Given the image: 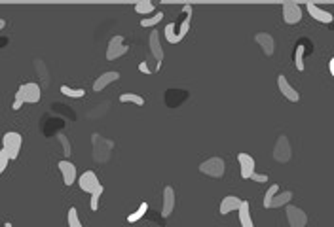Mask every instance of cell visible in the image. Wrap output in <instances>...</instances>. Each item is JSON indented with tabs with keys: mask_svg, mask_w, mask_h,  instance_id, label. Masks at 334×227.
I'll list each match as a JSON object with an SVG mask.
<instances>
[{
	"mask_svg": "<svg viewBox=\"0 0 334 227\" xmlns=\"http://www.w3.org/2000/svg\"><path fill=\"white\" fill-rule=\"evenodd\" d=\"M40 85L35 82H31V83H23L19 89H17V95H15V101L14 104H12V108L14 110H19L21 106L25 103L29 104H35L40 101Z\"/></svg>",
	"mask_w": 334,
	"mask_h": 227,
	"instance_id": "1",
	"label": "cell"
},
{
	"mask_svg": "<svg viewBox=\"0 0 334 227\" xmlns=\"http://www.w3.org/2000/svg\"><path fill=\"white\" fill-rule=\"evenodd\" d=\"M224 171H226V165H224V161L220 157H211L200 165V172L207 174L211 178H222Z\"/></svg>",
	"mask_w": 334,
	"mask_h": 227,
	"instance_id": "2",
	"label": "cell"
},
{
	"mask_svg": "<svg viewBox=\"0 0 334 227\" xmlns=\"http://www.w3.org/2000/svg\"><path fill=\"white\" fill-rule=\"evenodd\" d=\"M21 144H23V138H21L19 133H15V131L6 133L4 138H2V148L8 151L10 159H17L19 150H21Z\"/></svg>",
	"mask_w": 334,
	"mask_h": 227,
	"instance_id": "3",
	"label": "cell"
},
{
	"mask_svg": "<svg viewBox=\"0 0 334 227\" xmlns=\"http://www.w3.org/2000/svg\"><path fill=\"white\" fill-rule=\"evenodd\" d=\"M292 157V148H291V142H289V138L285 135H281L277 138V142L273 146V159L279 161V163H289Z\"/></svg>",
	"mask_w": 334,
	"mask_h": 227,
	"instance_id": "4",
	"label": "cell"
},
{
	"mask_svg": "<svg viewBox=\"0 0 334 227\" xmlns=\"http://www.w3.org/2000/svg\"><path fill=\"white\" fill-rule=\"evenodd\" d=\"M78 186H80V189H82V191L93 195V193L97 191V189L103 186V184L99 182V178H97V174H95V172H93V171H86L82 176L78 178Z\"/></svg>",
	"mask_w": 334,
	"mask_h": 227,
	"instance_id": "5",
	"label": "cell"
},
{
	"mask_svg": "<svg viewBox=\"0 0 334 227\" xmlns=\"http://www.w3.org/2000/svg\"><path fill=\"white\" fill-rule=\"evenodd\" d=\"M127 51H129V46L124 44V38L122 36H114L108 42V48H106V61H114V59L125 55Z\"/></svg>",
	"mask_w": 334,
	"mask_h": 227,
	"instance_id": "6",
	"label": "cell"
},
{
	"mask_svg": "<svg viewBox=\"0 0 334 227\" xmlns=\"http://www.w3.org/2000/svg\"><path fill=\"white\" fill-rule=\"evenodd\" d=\"M285 214H287V221H289V225L291 227H306L308 223V214L298 207H289L285 208Z\"/></svg>",
	"mask_w": 334,
	"mask_h": 227,
	"instance_id": "7",
	"label": "cell"
},
{
	"mask_svg": "<svg viewBox=\"0 0 334 227\" xmlns=\"http://www.w3.org/2000/svg\"><path fill=\"white\" fill-rule=\"evenodd\" d=\"M302 19V8L298 2H285L283 4V21L287 25H296Z\"/></svg>",
	"mask_w": 334,
	"mask_h": 227,
	"instance_id": "8",
	"label": "cell"
},
{
	"mask_svg": "<svg viewBox=\"0 0 334 227\" xmlns=\"http://www.w3.org/2000/svg\"><path fill=\"white\" fill-rule=\"evenodd\" d=\"M59 171L63 174V182H65V186H72L74 182H76V167L70 163L69 159H63L59 161Z\"/></svg>",
	"mask_w": 334,
	"mask_h": 227,
	"instance_id": "9",
	"label": "cell"
},
{
	"mask_svg": "<svg viewBox=\"0 0 334 227\" xmlns=\"http://www.w3.org/2000/svg\"><path fill=\"white\" fill-rule=\"evenodd\" d=\"M237 161H239V167H241V178L247 180L255 174V159L250 157L249 153H237Z\"/></svg>",
	"mask_w": 334,
	"mask_h": 227,
	"instance_id": "10",
	"label": "cell"
},
{
	"mask_svg": "<svg viewBox=\"0 0 334 227\" xmlns=\"http://www.w3.org/2000/svg\"><path fill=\"white\" fill-rule=\"evenodd\" d=\"M306 10L310 12V15H312L313 19L321 21V23H332V19H334V15L330 14V12L323 10V8H319L317 4H313V2H308Z\"/></svg>",
	"mask_w": 334,
	"mask_h": 227,
	"instance_id": "11",
	"label": "cell"
},
{
	"mask_svg": "<svg viewBox=\"0 0 334 227\" xmlns=\"http://www.w3.org/2000/svg\"><path fill=\"white\" fill-rule=\"evenodd\" d=\"M148 44H150V53H152V55L156 57V61H158V70H160L161 61H163V49H161L160 35H158V30H152V33H150Z\"/></svg>",
	"mask_w": 334,
	"mask_h": 227,
	"instance_id": "12",
	"label": "cell"
},
{
	"mask_svg": "<svg viewBox=\"0 0 334 227\" xmlns=\"http://www.w3.org/2000/svg\"><path fill=\"white\" fill-rule=\"evenodd\" d=\"M277 85H279V91H281V93L285 95V99H289L291 103H298V101H300L298 91L294 89L291 83L287 82V78H285L283 74H281V76L277 78Z\"/></svg>",
	"mask_w": 334,
	"mask_h": 227,
	"instance_id": "13",
	"label": "cell"
},
{
	"mask_svg": "<svg viewBox=\"0 0 334 227\" xmlns=\"http://www.w3.org/2000/svg\"><path fill=\"white\" fill-rule=\"evenodd\" d=\"M175 208V189L171 186L163 187V207H161V216L169 218Z\"/></svg>",
	"mask_w": 334,
	"mask_h": 227,
	"instance_id": "14",
	"label": "cell"
},
{
	"mask_svg": "<svg viewBox=\"0 0 334 227\" xmlns=\"http://www.w3.org/2000/svg\"><path fill=\"white\" fill-rule=\"evenodd\" d=\"M255 40H257V44L262 48V51H264L266 55H273V51H275L273 36L268 35V33H258V35L255 36Z\"/></svg>",
	"mask_w": 334,
	"mask_h": 227,
	"instance_id": "15",
	"label": "cell"
},
{
	"mask_svg": "<svg viewBox=\"0 0 334 227\" xmlns=\"http://www.w3.org/2000/svg\"><path fill=\"white\" fill-rule=\"evenodd\" d=\"M120 78V72H116V70H110V72H104V74H101L97 78V80H95V82H93V91H103L104 87H106V85H108V83H112V82H116V80H118Z\"/></svg>",
	"mask_w": 334,
	"mask_h": 227,
	"instance_id": "16",
	"label": "cell"
},
{
	"mask_svg": "<svg viewBox=\"0 0 334 227\" xmlns=\"http://www.w3.org/2000/svg\"><path fill=\"white\" fill-rule=\"evenodd\" d=\"M241 203H243V201L239 199V197H236V195H228V197H224L222 203H220V214L226 216V214L234 212V210H239Z\"/></svg>",
	"mask_w": 334,
	"mask_h": 227,
	"instance_id": "17",
	"label": "cell"
},
{
	"mask_svg": "<svg viewBox=\"0 0 334 227\" xmlns=\"http://www.w3.org/2000/svg\"><path fill=\"white\" fill-rule=\"evenodd\" d=\"M249 201H243L241 203V207H239V210H237V214H239V223H241V227H255V223H253V218H250V210H249Z\"/></svg>",
	"mask_w": 334,
	"mask_h": 227,
	"instance_id": "18",
	"label": "cell"
},
{
	"mask_svg": "<svg viewBox=\"0 0 334 227\" xmlns=\"http://www.w3.org/2000/svg\"><path fill=\"white\" fill-rule=\"evenodd\" d=\"M292 199V191H279L273 201H271V208H281V207H287Z\"/></svg>",
	"mask_w": 334,
	"mask_h": 227,
	"instance_id": "19",
	"label": "cell"
},
{
	"mask_svg": "<svg viewBox=\"0 0 334 227\" xmlns=\"http://www.w3.org/2000/svg\"><path fill=\"white\" fill-rule=\"evenodd\" d=\"M146 212H148V203H141V207L137 208L133 214L127 216V221H129V223H137V221H139Z\"/></svg>",
	"mask_w": 334,
	"mask_h": 227,
	"instance_id": "20",
	"label": "cell"
},
{
	"mask_svg": "<svg viewBox=\"0 0 334 227\" xmlns=\"http://www.w3.org/2000/svg\"><path fill=\"white\" fill-rule=\"evenodd\" d=\"M120 103H133L137 106H143L145 99L141 95H135V93H124V95H120Z\"/></svg>",
	"mask_w": 334,
	"mask_h": 227,
	"instance_id": "21",
	"label": "cell"
},
{
	"mask_svg": "<svg viewBox=\"0 0 334 227\" xmlns=\"http://www.w3.org/2000/svg\"><path fill=\"white\" fill-rule=\"evenodd\" d=\"M135 12L139 15H148L154 12V4L152 2H148V0H143L139 4H135Z\"/></svg>",
	"mask_w": 334,
	"mask_h": 227,
	"instance_id": "22",
	"label": "cell"
},
{
	"mask_svg": "<svg viewBox=\"0 0 334 227\" xmlns=\"http://www.w3.org/2000/svg\"><path fill=\"white\" fill-rule=\"evenodd\" d=\"M161 19H163V14H161V12H156V15H152V17H145V19L141 21V27H145V28L156 27Z\"/></svg>",
	"mask_w": 334,
	"mask_h": 227,
	"instance_id": "23",
	"label": "cell"
},
{
	"mask_svg": "<svg viewBox=\"0 0 334 227\" xmlns=\"http://www.w3.org/2000/svg\"><path fill=\"white\" fill-rule=\"evenodd\" d=\"M304 53H306V46H302V44H300L298 48H296V55H294V61H296V69H298L300 72L306 69V64H304Z\"/></svg>",
	"mask_w": 334,
	"mask_h": 227,
	"instance_id": "24",
	"label": "cell"
},
{
	"mask_svg": "<svg viewBox=\"0 0 334 227\" xmlns=\"http://www.w3.org/2000/svg\"><path fill=\"white\" fill-rule=\"evenodd\" d=\"M279 193V186L277 184H273V186L268 187V191H266L264 195V208H271V201H273V197Z\"/></svg>",
	"mask_w": 334,
	"mask_h": 227,
	"instance_id": "25",
	"label": "cell"
},
{
	"mask_svg": "<svg viewBox=\"0 0 334 227\" xmlns=\"http://www.w3.org/2000/svg\"><path fill=\"white\" fill-rule=\"evenodd\" d=\"M61 93L67 96H72V99H82L86 95L84 89H74V87H69V85H61Z\"/></svg>",
	"mask_w": 334,
	"mask_h": 227,
	"instance_id": "26",
	"label": "cell"
},
{
	"mask_svg": "<svg viewBox=\"0 0 334 227\" xmlns=\"http://www.w3.org/2000/svg\"><path fill=\"white\" fill-rule=\"evenodd\" d=\"M69 227H84L80 218H78V210L74 207L69 208Z\"/></svg>",
	"mask_w": 334,
	"mask_h": 227,
	"instance_id": "27",
	"label": "cell"
},
{
	"mask_svg": "<svg viewBox=\"0 0 334 227\" xmlns=\"http://www.w3.org/2000/svg\"><path fill=\"white\" fill-rule=\"evenodd\" d=\"M103 191H104V187L101 186L97 189V191L93 193V195H91V201H90V207H91V210H97L99 208V199H101V195H103Z\"/></svg>",
	"mask_w": 334,
	"mask_h": 227,
	"instance_id": "28",
	"label": "cell"
},
{
	"mask_svg": "<svg viewBox=\"0 0 334 227\" xmlns=\"http://www.w3.org/2000/svg\"><path fill=\"white\" fill-rule=\"evenodd\" d=\"M8 163H10V155H8V151L2 148V150H0V172L6 171Z\"/></svg>",
	"mask_w": 334,
	"mask_h": 227,
	"instance_id": "29",
	"label": "cell"
},
{
	"mask_svg": "<svg viewBox=\"0 0 334 227\" xmlns=\"http://www.w3.org/2000/svg\"><path fill=\"white\" fill-rule=\"evenodd\" d=\"M57 138H59V142H61L63 148H65V155H70L72 151H70V144H69V140H67V137H65V135H57Z\"/></svg>",
	"mask_w": 334,
	"mask_h": 227,
	"instance_id": "30",
	"label": "cell"
},
{
	"mask_svg": "<svg viewBox=\"0 0 334 227\" xmlns=\"http://www.w3.org/2000/svg\"><path fill=\"white\" fill-rule=\"evenodd\" d=\"M250 178L255 180V182H258V184H264V182H268V176H266V174H258V172H255Z\"/></svg>",
	"mask_w": 334,
	"mask_h": 227,
	"instance_id": "31",
	"label": "cell"
},
{
	"mask_svg": "<svg viewBox=\"0 0 334 227\" xmlns=\"http://www.w3.org/2000/svg\"><path fill=\"white\" fill-rule=\"evenodd\" d=\"M139 70H141V72H143V74H152V70L148 69V64H146L145 61L139 62Z\"/></svg>",
	"mask_w": 334,
	"mask_h": 227,
	"instance_id": "32",
	"label": "cell"
},
{
	"mask_svg": "<svg viewBox=\"0 0 334 227\" xmlns=\"http://www.w3.org/2000/svg\"><path fill=\"white\" fill-rule=\"evenodd\" d=\"M182 12H184L186 15H192V6H190V4H186V6L182 8Z\"/></svg>",
	"mask_w": 334,
	"mask_h": 227,
	"instance_id": "33",
	"label": "cell"
},
{
	"mask_svg": "<svg viewBox=\"0 0 334 227\" xmlns=\"http://www.w3.org/2000/svg\"><path fill=\"white\" fill-rule=\"evenodd\" d=\"M328 70H330V76L334 78V57L330 59V62H328Z\"/></svg>",
	"mask_w": 334,
	"mask_h": 227,
	"instance_id": "34",
	"label": "cell"
},
{
	"mask_svg": "<svg viewBox=\"0 0 334 227\" xmlns=\"http://www.w3.org/2000/svg\"><path fill=\"white\" fill-rule=\"evenodd\" d=\"M4 227H12V223H10V221H6V223H4Z\"/></svg>",
	"mask_w": 334,
	"mask_h": 227,
	"instance_id": "35",
	"label": "cell"
}]
</instances>
